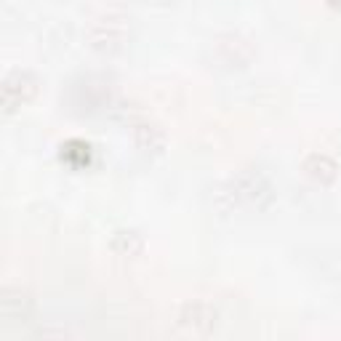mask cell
Masks as SVG:
<instances>
[{"label":"cell","mask_w":341,"mask_h":341,"mask_svg":"<svg viewBox=\"0 0 341 341\" xmlns=\"http://www.w3.org/2000/svg\"><path fill=\"white\" fill-rule=\"evenodd\" d=\"M333 6H341V0H336V3H333Z\"/></svg>","instance_id":"6da1fadb"}]
</instances>
